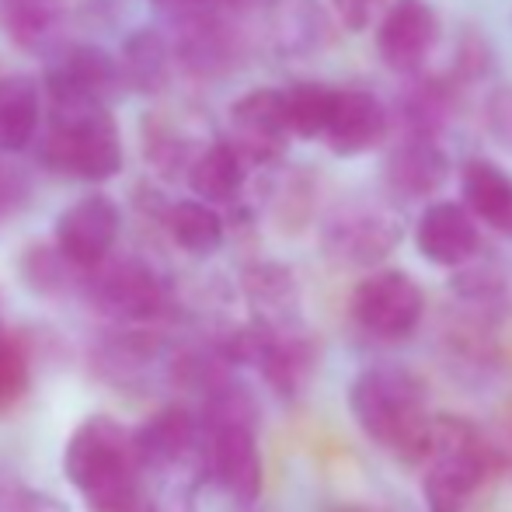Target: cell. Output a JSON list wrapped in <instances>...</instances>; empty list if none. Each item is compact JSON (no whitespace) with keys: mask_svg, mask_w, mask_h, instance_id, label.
Here are the masks:
<instances>
[{"mask_svg":"<svg viewBox=\"0 0 512 512\" xmlns=\"http://www.w3.org/2000/svg\"><path fill=\"white\" fill-rule=\"evenodd\" d=\"M143 464L136 432L112 415H91L70 432L63 474L88 512H140Z\"/></svg>","mask_w":512,"mask_h":512,"instance_id":"cell-1","label":"cell"},{"mask_svg":"<svg viewBox=\"0 0 512 512\" xmlns=\"http://www.w3.org/2000/svg\"><path fill=\"white\" fill-rule=\"evenodd\" d=\"M349 411L370 443L405 460H425L432 446V418L418 384L401 370H366L349 387Z\"/></svg>","mask_w":512,"mask_h":512,"instance_id":"cell-2","label":"cell"},{"mask_svg":"<svg viewBox=\"0 0 512 512\" xmlns=\"http://www.w3.org/2000/svg\"><path fill=\"white\" fill-rule=\"evenodd\" d=\"M39 164L77 182H108L122 171V136L105 108L53 115L39 143Z\"/></svg>","mask_w":512,"mask_h":512,"instance_id":"cell-3","label":"cell"},{"mask_svg":"<svg viewBox=\"0 0 512 512\" xmlns=\"http://www.w3.org/2000/svg\"><path fill=\"white\" fill-rule=\"evenodd\" d=\"M429 467L422 474V499L429 512H464L471 495L485 481V443L464 418L432 422Z\"/></svg>","mask_w":512,"mask_h":512,"instance_id":"cell-4","label":"cell"},{"mask_svg":"<svg viewBox=\"0 0 512 512\" xmlns=\"http://www.w3.org/2000/svg\"><path fill=\"white\" fill-rule=\"evenodd\" d=\"M425 310V297L418 283L401 269L370 272L363 283L352 290V321L366 335L380 342H401L418 328Z\"/></svg>","mask_w":512,"mask_h":512,"instance_id":"cell-5","label":"cell"},{"mask_svg":"<svg viewBox=\"0 0 512 512\" xmlns=\"http://www.w3.org/2000/svg\"><path fill=\"white\" fill-rule=\"evenodd\" d=\"M122 84V70L98 46H77L46 70L53 115H74L105 108L108 95Z\"/></svg>","mask_w":512,"mask_h":512,"instance_id":"cell-6","label":"cell"},{"mask_svg":"<svg viewBox=\"0 0 512 512\" xmlns=\"http://www.w3.org/2000/svg\"><path fill=\"white\" fill-rule=\"evenodd\" d=\"M88 297L102 314L119 321H150L164 310V286L147 265L140 262H115L88 269Z\"/></svg>","mask_w":512,"mask_h":512,"instance_id":"cell-7","label":"cell"},{"mask_svg":"<svg viewBox=\"0 0 512 512\" xmlns=\"http://www.w3.org/2000/svg\"><path fill=\"white\" fill-rule=\"evenodd\" d=\"M439 42V14L429 0H391L377 25V53L384 67L411 74Z\"/></svg>","mask_w":512,"mask_h":512,"instance_id":"cell-8","label":"cell"},{"mask_svg":"<svg viewBox=\"0 0 512 512\" xmlns=\"http://www.w3.org/2000/svg\"><path fill=\"white\" fill-rule=\"evenodd\" d=\"M122 213L115 199L108 196H84L70 203L56 220V244L60 251L81 269H95L108 262L115 241H119Z\"/></svg>","mask_w":512,"mask_h":512,"instance_id":"cell-9","label":"cell"},{"mask_svg":"<svg viewBox=\"0 0 512 512\" xmlns=\"http://www.w3.org/2000/svg\"><path fill=\"white\" fill-rule=\"evenodd\" d=\"M478 216L464 203H432L415 223V248L439 269H460L478 255Z\"/></svg>","mask_w":512,"mask_h":512,"instance_id":"cell-10","label":"cell"},{"mask_svg":"<svg viewBox=\"0 0 512 512\" xmlns=\"http://www.w3.org/2000/svg\"><path fill=\"white\" fill-rule=\"evenodd\" d=\"M387 108L380 105L377 95L359 88H342L335 91V105H331V119L324 129V140H328L331 154L338 157H359L377 150L387 140Z\"/></svg>","mask_w":512,"mask_h":512,"instance_id":"cell-11","label":"cell"},{"mask_svg":"<svg viewBox=\"0 0 512 512\" xmlns=\"http://www.w3.org/2000/svg\"><path fill=\"white\" fill-rule=\"evenodd\" d=\"M230 129H234V147L251 161H272L283 150L290 136L286 122V98L276 88H258L251 95L237 98L230 108Z\"/></svg>","mask_w":512,"mask_h":512,"instance_id":"cell-12","label":"cell"},{"mask_svg":"<svg viewBox=\"0 0 512 512\" xmlns=\"http://www.w3.org/2000/svg\"><path fill=\"white\" fill-rule=\"evenodd\" d=\"M136 443H140L147 471L178 467L185 457L203 450V418H196L182 405H168L136 429Z\"/></svg>","mask_w":512,"mask_h":512,"instance_id":"cell-13","label":"cell"},{"mask_svg":"<svg viewBox=\"0 0 512 512\" xmlns=\"http://www.w3.org/2000/svg\"><path fill=\"white\" fill-rule=\"evenodd\" d=\"M401 227L384 213H356L342 216L328 227L324 234V248L331 258L345 265H373L380 258L391 255V248L398 244Z\"/></svg>","mask_w":512,"mask_h":512,"instance_id":"cell-14","label":"cell"},{"mask_svg":"<svg viewBox=\"0 0 512 512\" xmlns=\"http://www.w3.org/2000/svg\"><path fill=\"white\" fill-rule=\"evenodd\" d=\"M460 192H464V206L481 223L512 237V175L485 157H474L460 171Z\"/></svg>","mask_w":512,"mask_h":512,"instance_id":"cell-15","label":"cell"},{"mask_svg":"<svg viewBox=\"0 0 512 512\" xmlns=\"http://www.w3.org/2000/svg\"><path fill=\"white\" fill-rule=\"evenodd\" d=\"M244 290L262 328L297 331V283L283 265H251L244 272Z\"/></svg>","mask_w":512,"mask_h":512,"instance_id":"cell-16","label":"cell"},{"mask_svg":"<svg viewBox=\"0 0 512 512\" xmlns=\"http://www.w3.org/2000/svg\"><path fill=\"white\" fill-rule=\"evenodd\" d=\"M446 157L429 140H408L387 157V185L408 199L432 196L446 182Z\"/></svg>","mask_w":512,"mask_h":512,"instance_id":"cell-17","label":"cell"},{"mask_svg":"<svg viewBox=\"0 0 512 512\" xmlns=\"http://www.w3.org/2000/svg\"><path fill=\"white\" fill-rule=\"evenodd\" d=\"M39 88L28 77H0V154H21L39 133Z\"/></svg>","mask_w":512,"mask_h":512,"instance_id":"cell-18","label":"cell"},{"mask_svg":"<svg viewBox=\"0 0 512 512\" xmlns=\"http://www.w3.org/2000/svg\"><path fill=\"white\" fill-rule=\"evenodd\" d=\"M189 185L206 203H230L244 185V154L234 143H209L192 161Z\"/></svg>","mask_w":512,"mask_h":512,"instance_id":"cell-19","label":"cell"},{"mask_svg":"<svg viewBox=\"0 0 512 512\" xmlns=\"http://www.w3.org/2000/svg\"><path fill=\"white\" fill-rule=\"evenodd\" d=\"M168 230L178 248L196 258L213 255L223 244V220L213 209V203H206V199H185V203L171 206Z\"/></svg>","mask_w":512,"mask_h":512,"instance_id":"cell-20","label":"cell"},{"mask_svg":"<svg viewBox=\"0 0 512 512\" xmlns=\"http://www.w3.org/2000/svg\"><path fill=\"white\" fill-rule=\"evenodd\" d=\"M283 98H286V122H290L293 136H304V140L324 136L331 119V105H335V88L304 81L286 88Z\"/></svg>","mask_w":512,"mask_h":512,"instance_id":"cell-21","label":"cell"},{"mask_svg":"<svg viewBox=\"0 0 512 512\" xmlns=\"http://www.w3.org/2000/svg\"><path fill=\"white\" fill-rule=\"evenodd\" d=\"M21 276H25V283L32 286L35 293H42V297H56V293H67L70 286L77 283V276L88 269H81V265H74L67 255L60 251V244L56 248H49V244H35V248H28L25 255H21Z\"/></svg>","mask_w":512,"mask_h":512,"instance_id":"cell-22","label":"cell"},{"mask_svg":"<svg viewBox=\"0 0 512 512\" xmlns=\"http://www.w3.org/2000/svg\"><path fill=\"white\" fill-rule=\"evenodd\" d=\"M7 28L21 46L39 49L60 28V7H56V0H11Z\"/></svg>","mask_w":512,"mask_h":512,"instance_id":"cell-23","label":"cell"},{"mask_svg":"<svg viewBox=\"0 0 512 512\" xmlns=\"http://www.w3.org/2000/svg\"><path fill=\"white\" fill-rule=\"evenodd\" d=\"M126 77L136 91H157L164 84V46L157 35L143 32L126 46Z\"/></svg>","mask_w":512,"mask_h":512,"instance_id":"cell-24","label":"cell"},{"mask_svg":"<svg viewBox=\"0 0 512 512\" xmlns=\"http://www.w3.org/2000/svg\"><path fill=\"white\" fill-rule=\"evenodd\" d=\"M28 391V352L0 328V411H11Z\"/></svg>","mask_w":512,"mask_h":512,"instance_id":"cell-25","label":"cell"},{"mask_svg":"<svg viewBox=\"0 0 512 512\" xmlns=\"http://www.w3.org/2000/svg\"><path fill=\"white\" fill-rule=\"evenodd\" d=\"M0 512H70L60 499L28 488L14 478H0Z\"/></svg>","mask_w":512,"mask_h":512,"instance_id":"cell-26","label":"cell"},{"mask_svg":"<svg viewBox=\"0 0 512 512\" xmlns=\"http://www.w3.org/2000/svg\"><path fill=\"white\" fill-rule=\"evenodd\" d=\"M485 126L499 147L512 154V84L509 88H495L485 102Z\"/></svg>","mask_w":512,"mask_h":512,"instance_id":"cell-27","label":"cell"},{"mask_svg":"<svg viewBox=\"0 0 512 512\" xmlns=\"http://www.w3.org/2000/svg\"><path fill=\"white\" fill-rule=\"evenodd\" d=\"M25 199H28L25 175H21L18 168H11V164H0V216L21 209L25 206Z\"/></svg>","mask_w":512,"mask_h":512,"instance_id":"cell-28","label":"cell"},{"mask_svg":"<svg viewBox=\"0 0 512 512\" xmlns=\"http://www.w3.org/2000/svg\"><path fill=\"white\" fill-rule=\"evenodd\" d=\"M380 4H384V0H335L338 14H342V21L349 28H363L366 21H370V14L377 11Z\"/></svg>","mask_w":512,"mask_h":512,"instance_id":"cell-29","label":"cell"}]
</instances>
